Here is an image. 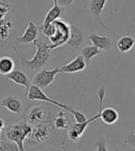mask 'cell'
<instances>
[{"instance_id":"cell-1","label":"cell","mask_w":135,"mask_h":151,"mask_svg":"<svg viewBox=\"0 0 135 151\" xmlns=\"http://www.w3.org/2000/svg\"><path fill=\"white\" fill-rule=\"evenodd\" d=\"M31 46L36 47V52L34 56L31 59H28L26 56H23L22 55L19 54V52L16 48L15 45L12 46V49L14 52L18 55L20 65H23L26 68L36 71V70H41L42 67L46 65L50 59H51V49H50V45L45 43L40 40H35Z\"/></svg>"},{"instance_id":"cell-2","label":"cell","mask_w":135,"mask_h":151,"mask_svg":"<svg viewBox=\"0 0 135 151\" xmlns=\"http://www.w3.org/2000/svg\"><path fill=\"white\" fill-rule=\"evenodd\" d=\"M31 130V125L27 122H19L5 127V137L16 144L20 151H26L24 143Z\"/></svg>"},{"instance_id":"cell-3","label":"cell","mask_w":135,"mask_h":151,"mask_svg":"<svg viewBox=\"0 0 135 151\" xmlns=\"http://www.w3.org/2000/svg\"><path fill=\"white\" fill-rule=\"evenodd\" d=\"M97 96H99V112L93 117L90 119H86V122L84 123H74L71 125H69L68 129H67V135H68V138L72 142H77L80 140V138L83 137V134L86 129V127L90 123L94 122V121L97 120L100 118V112L103 108V101H104V97H105V88L104 87H100L97 89Z\"/></svg>"},{"instance_id":"cell-4","label":"cell","mask_w":135,"mask_h":151,"mask_svg":"<svg viewBox=\"0 0 135 151\" xmlns=\"http://www.w3.org/2000/svg\"><path fill=\"white\" fill-rule=\"evenodd\" d=\"M51 135V123L41 124L31 126L25 142L28 146L39 147L42 143L47 141Z\"/></svg>"},{"instance_id":"cell-5","label":"cell","mask_w":135,"mask_h":151,"mask_svg":"<svg viewBox=\"0 0 135 151\" xmlns=\"http://www.w3.org/2000/svg\"><path fill=\"white\" fill-rule=\"evenodd\" d=\"M54 24L55 32L51 37L49 38L50 41V49L54 50L58 47L63 46L68 41L69 34H70V26L69 23H67L64 20L58 19L54 21H52Z\"/></svg>"},{"instance_id":"cell-6","label":"cell","mask_w":135,"mask_h":151,"mask_svg":"<svg viewBox=\"0 0 135 151\" xmlns=\"http://www.w3.org/2000/svg\"><path fill=\"white\" fill-rule=\"evenodd\" d=\"M26 119V122L31 126L41 124L51 123L50 111L41 106H34L29 109L27 113Z\"/></svg>"},{"instance_id":"cell-7","label":"cell","mask_w":135,"mask_h":151,"mask_svg":"<svg viewBox=\"0 0 135 151\" xmlns=\"http://www.w3.org/2000/svg\"><path fill=\"white\" fill-rule=\"evenodd\" d=\"M26 97L29 101H39L49 102V103L54 104V105H55V106L61 108L63 110H65V111H67L69 109V106H67L66 104L59 102L54 99H51L50 97H48L42 91V89L41 88L37 87L35 85H31V87H29V88L28 90V93L26 94Z\"/></svg>"},{"instance_id":"cell-8","label":"cell","mask_w":135,"mask_h":151,"mask_svg":"<svg viewBox=\"0 0 135 151\" xmlns=\"http://www.w3.org/2000/svg\"><path fill=\"white\" fill-rule=\"evenodd\" d=\"M59 73H62L61 68H59V67H55V68L51 70L41 69L33 78L31 83L32 85H35L41 88H47L54 81L56 75H58Z\"/></svg>"},{"instance_id":"cell-9","label":"cell","mask_w":135,"mask_h":151,"mask_svg":"<svg viewBox=\"0 0 135 151\" xmlns=\"http://www.w3.org/2000/svg\"><path fill=\"white\" fill-rule=\"evenodd\" d=\"M39 32H40V26L35 24L34 22L29 21L24 33L21 36L16 38V40L20 43L27 44V46H31V43L39 36Z\"/></svg>"},{"instance_id":"cell-10","label":"cell","mask_w":135,"mask_h":151,"mask_svg":"<svg viewBox=\"0 0 135 151\" xmlns=\"http://www.w3.org/2000/svg\"><path fill=\"white\" fill-rule=\"evenodd\" d=\"M69 26L70 34L66 44L74 48H78L84 42V33L82 31V28L76 23H69Z\"/></svg>"},{"instance_id":"cell-11","label":"cell","mask_w":135,"mask_h":151,"mask_svg":"<svg viewBox=\"0 0 135 151\" xmlns=\"http://www.w3.org/2000/svg\"><path fill=\"white\" fill-rule=\"evenodd\" d=\"M86 63L85 59L81 55H77L74 59H73L71 62H69L67 65H64L61 67L62 73H67V74H73L81 72L86 69Z\"/></svg>"},{"instance_id":"cell-12","label":"cell","mask_w":135,"mask_h":151,"mask_svg":"<svg viewBox=\"0 0 135 151\" xmlns=\"http://www.w3.org/2000/svg\"><path fill=\"white\" fill-rule=\"evenodd\" d=\"M5 77L15 82L16 84L23 86L25 88V96L28 93V90L31 85V81L28 78V76L20 70H13L9 74L6 75Z\"/></svg>"},{"instance_id":"cell-13","label":"cell","mask_w":135,"mask_h":151,"mask_svg":"<svg viewBox=\"0 0 135 151\" xmlns=\"http://www.w3.org/2000/svg\"><path fill=\"white\" fill-rule=\"evenodd\" d=\"M107 0H91L90 1V13H91L92 17L99 22V24L103 27L106 28V25L104 24V22L101 19V14L105 9V6H106Z\"/></svg>"},{"instance_id":"cell-14","label":"cell","mask_w":135,"mask_h":151,"mask_svg":"<svg viewBox=\"0 0 135 151\" xmlns=\"http://www.w3.org/2000/svg\"><path fill=\"white\" fill-rule=\"evenodd\" d=\"M1 106L5 107L13 113H16V114L21 113L22 111H23V104L21 103L19 100L13 96H9L5 98L1 101Z\"/></svg>"},{"instance_id":"cell-15","label":"cell","mask_w":135,"mask_h":151,"mask_svg":"<svg viewBox=\"0 0 135 151\" xmlns=\"http://www.w3.org/2000/svg\"><path fill=\"white\" fill-rule=\"evenodd\" d=\"M64 7L58 5L57 0H54V6H52L51 9L48 11V13L46 16H45V19L41 26L47 25L49 23H51L52 21L60 19V17L64 14Z\"/></svg>"},{"instance_id":"cell-16","label":"cell","mask_w":135,"mask_h":151,"mask_svg":"<svg viewBox=\"0 0 135 151\" xmlns=\"http://www.w3.org/2000/svg\"><path fill=\"white\" fill-rule=\"evenodd\" d=\"M88 40L92 42L93 45L101 51H108L112 47V42L109 37L100 36L96 33H91L88 36Z\"/></svg>"},{"instance_id":"cell-17","label":"cell","mask_w":135,"mask_h":151,"mask_svg":"<svg viewBox=\"0 0 135 151\" xmlns=\"http://www.w3.org/2000/svg\"><path fill=\"white\" fill-rule=\"evenodd\" d=\"M102 120V122L106 124L112 125L115 123H117V121L119 120V112L117 110L111 107H108L101 110L100 112V118Z\"/></svg>"},{"instance_id":"cell-18","label":"cell","mask_w":135,"mask_h":151,"mask_svg":"<svg viewBox=\"0 0 135 151\" xmlns=\"http://www.w3.org/2000/svg\"><path fill=\"white\" fill-rule=\"evenodd\" d=\"M135 44V39L131 36H123L118 41L117 47L121 54L128 52L132 49Z\"/></svg>"},{"instance_id":"cell-19","label":"cell","mask_w":135,"mask_h":151,"mask_svg":"<svg viewBox=\"0 0 135 151\" xmlns=\"http://www.w3.org/2000/svg\"><path fill=\"white\" fill-rule=\"evenodd\" d=\"M15 62L9 56L0 57V74L6 76L14 70Z\"/></svg>"},{"instance_id":"cell-20","label":"cell","mask_w":135,"mask_h":151,"mask_svg":"<svg viewBox=\"0 0 135 151\" xmlns=\"http://www.w3.org/2000/svg\"><path fill=\"white\" fill-rule=\"evenodd\" d=\"M101 52L102 51L97 48L96 46H95V45H90V46H86L85 48L82 49L81 55L85 59L86 63L88 64L90 61H91V59L93 57H95L97 55H99Z\"/></svg>"},{"instance_id":"cell-21","label":"cell","mask_w":135,"mask_h":151,"mask_svg":"<svg viewBox=\"0 0 135 151\" xmlns=\"http://www.w3.org/2000/svg\"><path fill=\"white\" fill-rule=\"evenodd\" d=\"M54 127L56 128V129H59V130L68 129V127L70 125L69 120L65 117L64 111H60L58 113L57 117H55L54 119Z\"/></svg>"},{"instance_id":"cell-22","label":"cell","mask_w":135,"mask_h":151,"mask_svg":"<svg viewBox=\"0 0 135 151\" xmlns=\"http://www.w3.org/2000/svg\"><path fill=\"white\" fill-rule=\"evenodd\" d=\"M13 24L12 21L6 20V19H0V39L5 41L9 35V31L12 28Z\"/></svg>"},{"instance_id":"cell-23","label":"cell","mask_w":135,"mask_h":151,"mask_svg":"<svg viewBox=\"0 0 135 151\" xmlns=\"http://www.w3.org/2000/svg\"><path fill=\"white\" fill-rule=\"evenodd\" d=\"M1 147L3 151H20L19 147L14 142L6 138L1 139Z\"/></svg>"},{"instance_id":"cell-24","label":"cell","mask_w":135,"mask_h":151,"mask_svg":"<svg viewBox=\"0 0 135 151\" xmlns=\"http://www.w3.org/2000/svg\"><path fill=\"white\" fill-rule=\"evenodd\" d=\"M67 111H69L71 114L74 116V120H76V123L80 124V123H84L86 121V115L84 114V113H82L79 111L73 109L72 107H69V109L67 110Z\"/></svg>"},{"instance_id":"cell-25","label":"cell","mask_w":135,"mask_h":151,"mask_svg":"<svg viewBox=\"0 0 135 151\" xmlns=\"http://www.w3.org/2000/svg\"><path fill=\"white\" fill-rule=\"evenodd\" d=\"M40 32H41L43 33V35H45L46 37L50 38L54 35V32H55V27L54 24L52 23H49L47 25H44V26H40Z\"/></svg>"},{"instance_id":"cell-26","label":"cell","mask_w":135,"mask_h":151,"mask_svg":"<svg viewBox=\"0 0 135 151\" xmlns=\"http://www.w3.org/2000/svg\"><path fill=\"white\" fill-rule=\"evenodd\" d=\"M11 9V5L6 0H0V19H3L6 14Z\"/></svg>"},{"instance_id":"cell-27","label":"cell","mask_w":135,"mask_h":151,"mask_svg":"<svg viewBox=\"0 0 135 151\" xmlns=\"http://www.w3.org/2000/svg\"><path fill=\"white\" fill-rule=\"evenodd\" d=\"M95 146L96 147V151H109L107 148V141L103 137L96 140L95 143Z\"/></svg>"},{"instance_id":"cell-28","label":"cell","mask_w":135,"mask_h":151,"mask_svg":"<svg viewBox=\"0 0 135 151\" xmlns=\"http://www.w3.org/2000/svg\"><path fill=\"white\" fill-rule=\"evenodd\" d=\"M124 142L126 144L130 145L131 147H132L133 148L135 147V134L134 133H130L124 139Z\"/></svg>"},{"instance_id":"cell-29","label":"cell","mask_w":135,"mask_h":151,"mask_svg":"<svg viewBox=\"0 0 135 151\" xmlns=\"http://www.w3.org/2000/svg\"><path fill=\"white\" fill-rule=\"evenodd\" d=\"M74 1V0H57V3H58V5L64 7V6H70Z\"/></svg>"},{"instance_id":"cell-30","label":"cell","mask_w":135,"mask_h":151,"mask_svg":"<svg viewBox=\"0 0 135 151\" xmlns=\"http://www.w3.org/2000/svg\"><path fill=\"white\" fill-rule=\"evenodd\" d=\"M33 151H58V150L51 147H37L33 149Z\"/></svg>"},{"instance_id":"cell-31","label":"cell","mask_w":135,"mask_h":151,"mask_svg":"<svg viewBox=\"0 0 135 151\" xmlns=\"http://www.w3.org/2000/svg\"><path fill=\"white\" fill-rule=\"evenodd\" d=\"M114 151H121V150H119V149H115Z\"/></svg>"},{"instance_id":"cell-32","label":"cell","mask_w":135,"mask_h":151,"mask_svg":"<svg viewBox=\"0 0 135 151\" xmlns=\"http://www.w3.org/2000/svg\"><path fill=\"white\" fill-rule=\"evenodd\" d=\"M131 151H135V147H134V148H133V149H132Z\"/></svg>"},{"instance_id":"cell-33","label":"cell","mask_w":135,"mask_h":151,"mask_svg":"<svg viewBox=\"0 0 135 151\" xmlns=\"http://www.w3.org/2000/svg\"><path fill=\"white\" fill-rule=\"evenodd\" d=\"M134 89H135V88H134Z\"/></svg>"}]
</instances>
